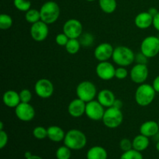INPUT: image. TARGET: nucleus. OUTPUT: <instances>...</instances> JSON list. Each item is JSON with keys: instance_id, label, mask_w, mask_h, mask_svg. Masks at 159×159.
Here are the masks:
<instances>
[{"instance_id": "1", "label": "nucleus", "mask_w": 159, "mask_h": 159, "mask_svg": "<svg viewBox=\"0 0 159 159\" xmlns=\"http://www.w3.org/2000/svg\"><path fill=\"white\" fill-rule=\"evenodd\" d=\"M64 144L71 150L79 151L84 148L87 144L85 134L79 129H71L65 134Z\"/></svg>"}, {"instance_id": "2", "label": "nucleus", "mask_w": 159, "mask_h": 159, "mask_svg": "<svg viewBox=\"0 0 159 159\" xmlns=\"http://www.w3.org/2000/svg\"><path fill=\"white\" fill-rule=\"evenodd\" d=\"M156 95L152 85L147 83L141 84L135 92V101L141 107H148L154 101Z\"/></svg>"}, {"instance_id": "3", "label": "nucleus", "mask_w": 159, "mask_h": 159, "mask_svg": "<svg viewBox=\"0 0 159 159\" xmlns=\"http://www.w3.org/2000/svg\"><path fill=\"white\" fill-rule=\"evenodd\" d=\"M112 59L119 66L127 67L135 61V54L128 47L118 46L113 50Z\"/></svg>"}, {"instance_id": "4", "label": "nucleus", "mask_w": 159, "mask_h": 159, "mask_svg": "<svg viewBox=\"0 0 159 159\" xmlns=\"http://www.w3.org/2000/svg\"><path fill=\"white\" fill-rule=\"evenodd\" d=\"M40 19L47 24L55 23L60 16V7L54 1H48L42 5L40 9Z\"/></svg>"}, {"instance_id": "5", "label": "nucleus", "mask_w": 159, "mask_h": 159, "mask_svg": "<svg viewBox=\"0 0 159 159\" xmlns=\"http://www.w3.org/2000/svg\"><path fill=\"white\" fill-rule=\"evenodd\" d=\"M124 120V115L120 109L114 107L107 108L102 117V123L107 127L115 129L121 125Z\"/></svg>"}, {"instance_id": "6", "label": "nucleus", "mask_w": 159, "mask_h": 159, "mask_svg": "<svg viewBox=\"0 0 159 159\" xmlns=\"http://www.w3.org/2000/svg\"><path fill=\"white\" fill-rule=\"evenodd\" d=\"M97 89L96 85L90 81L81 82L76 87L77 97L85 102L94 100L95 97L97 96Z\"/></svg>"}, {"instance_id": "7", "label": "nucleus", "mask_w": 159, "mask_h": 159, "mask_svg": "<svg viewBox=\"0 0 159 159\" xmlns=\"http://www.w3.org/2000/svg\"><path fill=\"white\" fill-rule=\"evenodd\" d=\"M141 52L148 58H152L159 53V37L148 36L142 40L141 43Z\"/></svg>"}, {"instance_id": "8", "label": "nucleus", "mask_w": 159, "mask_h": 159, "mask_svg": "<svg viewBox=\"0 0 159 159\" xmlns=\"http://www.w3.org/2000/svg\"><path fill=\"white\" fill-rule=\"evenodd\" d=\"M105 113V107L98 100H92L86 102L85 113L89 119L94 121L102 120Z\"/></svg>"}, {"instance_id": "9", "label": "nucleus", "mask_w": 159, "mask_h": 159, "mask_svg": "<svg viewBox=\"0 0 159 159\" xmlns=\"http://www.w3.org/2000/svg\"><path fill=\"white\" fill-rule=\"evenodd\" d=\"M54 91V85L48 79H40L34 85V92L41 99H48Z\"/></svg>"}, {"instance_id": "10", "label": "nucleus", "mask_w": 159, "mask_h": 159, "mask_svg": "<svg viewBox=\"0 0 159 159\" xmlns=\"http://www.w3.org/2000/svg\"><path fill=\"white\" fill-rule=\"evenodd\" d=\"M82 23L76 19H70L64 23L63 33L69 39H79L82 34Z\"/></svg>"}, {"instance_id": "11", "label": "nucleus", "mask_w": 159, "mask_h": 159, "mask_svg": "<svg viewBox=\"0 0 159 159\" xmlns=\"http://www.w3.org/2000/svg\"><path fill=\"white\" fill-rule=\"evenodd\" d=\"M30 36L37 42H41L46 40L49 34V28L48 24L43 22L42 20L37 22V23L31 24L30 27Z\"/></svg>"}, {"instance_id": "12", "label": "nucleus", "mask_w": 159, "mask_h": 159, "mask_svg": "<svg viewBox=\"0 0 159 159\" xmlns=\"http://www.w3.org/2000/svg\"><path fill=\"white\" fill-rule=\"evenodd\" d=\"M16 116L20 120L29 122L35 116V110L30 102H20L15 108Z\"/></svg>"}, {"instance_id": "13", "label": "nucleus", "mask_w": 159, "mask_h": 159, "mask_svg": "<svg viewBox=\"0 0 159 159\" xmlns=\"http://www.w3.org/2000/svg\"><path fill=\"white\" fill-rule=\"evenodd\" d=\"M116 68L112 63L107 61H99L96 65V73L98 77L103 81H109L115 78Z\"/></svg>"}, {"instance_id": "14", "label": "nucleus", "mask_w": 159, "mask_h": 159, "mask_svg": "<svg viewBox=\"0 0 159 159\" xmlns=\"http://www.w3.org/2000/svg\"><path fill=\"white\" fill-rule=\"evenodd\" d=\"M149 75L148 68L147 65H141V64H136L134 66L132 67L130 70V79L134 83L143 84L148 79Z\"/></svg>"}, {"instance_id": "15", "label": "nucleus", "mask_w": 159, "mask_h": 159, "mask_svg": "<svg viewBox=\"0 0 159 159\" xmlns=\"http://www.w3.org/2000/svg\"><path fill=\"white\" fill-rule=\"evenodd\" d=\"M113 47L110 43H99L94 51V56L99 61H107L112 58L113 54Z\"/></svg>"}, {"instance_id": "16", "label": "nucleus", "mask_w": 159, "mask_h": 159, "mask_svg": "<svg viewBox=\"0 0 159 159\" xmlns=\"http://www.w3.org/2000/svg\"><path fill=\"white\" fill-rule=\"evenodd\" d=\"M86 102L82 99L76 98L70 102L68 107V112L71 116L74 118H79L85 113Z\"/></svg>"}, {"instance_id": "17", "label": "nucleus", "mask_w": 159, "mask_h": 159, "mask_svg": "<svg viewBox=\"0 0 159 159\" xmlns=\"http://www.w3.org/2000/svg\"><path fill=\"white\" fill-rule=\"evenodd\" d=\"M154 17L148 12H142L136 16L134 19V24L138 28L145 30L153 26Z\"/></svg>"}, {"instance_id": "18", "label": "nucleus", "mask_w": 159, "mask_h": 159, "mask_svg": "<svg viewBox=\"0 0 159 159\" xmlns=\"http://www.w3.org/2000/svg\"><path fill=\"white\" fill-rule=\"evenodd\" d=\"M2 101L5 106L9 108H16L21 102L20 93L15 90H8L3 94Z\"/></svg>"}, {"instance_id": "19", "label": "nucleus", "mask_w": 159, "mask_h": 159, "mask_svg": "<svg viewBox=\"0 0 159 159\" xmlns=\"http://www.w3.org/2000/svg\"><path fill=\"white\" fill-rule=\"evenodd\" d=\"M97 100L105 108H109L113 106V103L116 100V97H115L114 93L111 90L102 89L98 93Z\"/></svg>"}, {"instance_id": "20", "label": "nucleus", "mask_w": 159, "mask_h": 159, "mask_svg": "<svg viewBox=\"0 0 159 159\" xmlns=\"http://www.w3.org/2000/svg\"><path fill=\"white\" fill-rule=\"evenodd\" d=\"M158 132H159L158 123L155 120L145 121L140 127V134L148 138H153Z\"/></svg>"}, {"instance_id": "21", "label": "nucleus", "mask_w": 159, "mask_h": 159, "mask_svg": "<svg viewBox=\"0 0 159 159\" xmlns=\"http://www.w3.org/2000/svg\"><path fill=\"white\" fill-rule=\"evenodd\" d=\"M65 131L58 126H51L48 127V138L53 142H61L65 137Z\"/></svg>"}, {"instance_id": "22", "label": "nucleus", "mask_w": 159, "mask_h": 159, "mask_svg": "<svg viewBox=\"0 0 159 159\" xmlns=\"http://www.w3.org/2000/svg\"><path fill=\"white\" fill-rule=\"evenodd\" d=\"M108 153L102 146H93L90 148L86 154L87 159H107Z\"/></svg>"}, {"instance_id": "23", "label": "nucleus", "mask_w": 159, "mask_h": 159, "mask_svg": "<svg viewBox=\"0 0 159 159\" xmlns=\"http://www.w3.org/2000/svg\"><path fill=\"white\" fill-rule=\"evenodd\" d=\"M132 144H133L134 149L140 152H142L149 147L150 141H149V138L140 134L139 135H137L134 138L132 141Z\"/></svg>"}, {"instance_id": "24", "label": "nucleus", "mask_w": 159, "mask_h": 159, "mask_svg": "<svg viewBox=\"0 0 159 159\" xmlns=\"http://www.w3.org/2000/svg\"><path fill=\"white\" fill-rule=\"evenodd\" d=\"M99 5L102 12L107 14L113 13L117 6L116 0H99Z\"/></svg>"}, {"instance_id": "25", "label": "nucleus", "mask_w": 159, "mask_h": 159, "mask_svg": "<svg viewBox=\"0 0 159 159\" xmlns=\"http://www.w3.org/2000/svg\"><path fill=\"white\" fill-rule=\"evenodd\" d=\"M81 46L82 45L79 39H69L65 48L68 54H75L79 51Z\"/></svg>"}, {"instance_id": "26", "label": "nucleus", "mask_w": 159, "mask_h": 159, "mask_svg": "<svg viewBox=\"0 0 159 159\" xmlns=\"http://www.w3.org/2000/svg\"><path fill=\"white\" fill-rule=\"evenodd\" d=\"M25 19L26 22L29 23L34 24L37 22L41 20L40 19V10H37L36 9H30L28 11H26L25 14Z\"/></svg>"}, {"instance_id": "27", "label": "nucleus", "mask_w": 159, "mask_h": 159, "mask_svg": "<svg viewBox=\"0 0 159 159\" xmlns=\"http://www.w3.org/2000/svg\"><path fill=\"white\" fill-rule=\"evenodd\" d=\"M69 148L66 145L59 147L55 152V156L57 159H70L71 156V152Z\"/></svg>"}, {"instance_id": "28", "label": "nucleus", "mask_w": 159, "mask_h": 159, "mask_svg": "<svg viewBox=\"0 0 159 159\" xmlns=\"http://www.w3.org/2000/svg\"><path fill=\"white\" fill-rule=\"evenodd\" d=\"M13 20L12 18L8 14L2 13L0 15V29L6 30L12 26Z\"/></svg>"}, {"instance_id": "29", "label": "nucleus", "mask_w": 159, "mask_h": 159, "mask_svg": "<svg viewBox=\"0 0 159 159\" xmlns=\"http://www.w3.org/2000/svg\"><path fill=\"white\" fill-rule=\"evenodd\" d=\"M14 6L21 12H26L31 9V2L30 0H14Z\"/></svg>"}, {"instance_id": "30", "label": "nucleus", "mask_w": 159, "mask_h": 159, "mask_svg": "<svg viewBox=\"0 0 159 159\" xmlns=\"http://www.w3.org/2000/svg\"><path fill=\"white\" fill-rule=\"evenodd\" d=\"M120 159H144V158L141 152L133 148L127 152H124Z\"/></svg>"}, {"instance_id": "31", "label": "nucleus", "mask_w": 159, "mask_h": 159, "mask_svg": "<svg viewBox=\"0 0 159 159\" xmlns=\"http://www.w3.org/2000/svg\"><path fill=\"white\" fill-rule=\"evenodd\" d=\"M79 40L82 46L90 47L94 42V37L90 33H85V34H82L80 36Z\"/></svg>"}, {"instance_id": "32", "label": "nucleus", "mask_w": 159, "mask_h": 159, "mask_svg": "<svg viewBox=\"0 0 159 159\" xmlns=\"http://www.w3.org/2000/svg\"><path fill=\"white\" fill-rule=\"evenodd\" d=\"M33 135L36 139H44V138H48V128H45L42 126L34 127V130H33Z\"/></svg>"}, {"instance_id": "33", "label": "nucleus", "mask_w": 159, "mask_h": 159, "mask_svg": "<svg viewBox=\"0 0 159 159\" xmlns=\"http://www.w3.org/2000/svg\"><path fill=\"white\" fill-rule=\"evenodd\" d=\"M19 93L21 102H30L32 99V93L27 89H22Z\"/></svg>"}, {"instance_id": "34", "label": "nucleus", "mask_w": 159, "mask_h": 159, "mask_svg": "<svg viewBox=\"0 0 159 159\" xmlns=\"http://www.w3.org/2000/svg\"><path fill=\"white\" fill-rule=\"evenodd\" d=\"M120 148L124 152L131 150V149H133L132 141H130L128 138H123L120 142Z\"/></svg>"}, {"instance_id": "35", "label": "nucleus", "mask_w": 159, "mask_h": 159, "mask_svg": "<svg viewBox=\"0 0 159 159\" xmlns=\"http://www.w3.org/2000/svg\"><path fill=\"white\" fill-rule=\"evenodd\" d=\"M128 75V71L126 69L125 67H118L117 68H116V71H115V78H116L117 79L120 80H122V79H126Z\"/></svg>"}, {"instance_id": "36", "label": "nucleus", "mask_w": 159, "mask_h": 159, "mask_svg": "<svg viewBox=\"0 0 159 159\" xmlns=\"http://www.w3.org/2000/svg\"><path fill=\"white\" fill-rule=\"evenodd\" d=\"M69 38L68 37V36L65 34V33H60V34H57L55 37V41L57 43V45L59 46H64L65 47V45L68 43Z\"/></svg>"}, {"instance_id": "37", "label": "nucleus", "mask_w": 159, "mask_h": 159, "mask_svg": "<svg viewBox=\"0 0 159 159\" xmlns=\"http://www.w3.org/2000/svg\"><path fill=\"white\" fill-rule=\"evenodd\" d=\"M9 137L7 133L4 130H0V148L3 149L8 144Z\"/></svg>"}, {"instance_id": "38", "label": "nucleus", "mask_w": 159, "mask_h": 159, "mask_svg": "<svg viewBox=\"0 0 159 159\" xmlns=\"http://www.w3.org/2000/svg\"><path fill=\"white\" fill-rule=\"evenodd\" d=\"M148 59V57L144 55L142 52H139L138 54H135V61L137 64H141V65H147Z\"/></svg>"}, {"instance_id": "39", "label": "nucleus", "mask_w": 159, "mask_h": 159, "mask_svg": "<svg viewBox=\"0 0 159 159\" xmlns=\"http://www.w3.org/2000/svg\"><path fill=\"white\" fill-rule=\"evenodd\" d=\"M152 86L155 89V92L159 93V75L155 78V79L153 80V82H152Z\"/></svg>"}, {"instance_id": "40", "label": "nucleus", "mask_w": 159, "mask_h": 159, "mask_svg": "<svg viewBox=\"0 0 159 159\" xmlns=\"http://www.w3.org/2000/svg\"><path fill=\"white\" fill-rule=\"evenodd\" d=\"M153 26L155 28V30H157L159 32V12H158V14L154 17Z\"/></svg>"}, {"instance_id": "41", "label": "nucleus", "mask_w": 159, "mask_h": 159, "mask_svg": "<svg viewBox=\"0 0 159 159\" xmlns=\"http://www.w3.org/2000/svg\"><path fill=\"white\" fill-rule=\"evenodd\" d=\"M123 105H124V103H123V102L120 100V99H116V100H115V102H114V103H113V107H116V108H118V109H120V110H121V109H122V107H123Z\"/></svg>"}, {"instance_id": "42", "label": "nucleus", "mask_w": 159, "mask_h": 159, "mask_svg": "<svg viewBox=\"0 0 159 159\" xmlns=\"http://www.w3.org/2000/svg\"><path fill=\"white\" fill-rule=\"evenodd\" d=\"M148 12L149 13H150L151 15L152 16L155 17V16H156L157 14H158V12H159V11L157 9H155V8L152 7V8H150V9H148Z\"/></svg>"}, {"instance_id": "43", "label": "nucleus", "mask_w": 159, "mask_h": 159, "mask_svg": "<svg viewBox=\"0 0 159 159\" xmlns=\"http://www.w3.org/2000/svg\"><path fill=\"white\" fill-rule=\"evenodd\" d=\"M26 159H43V158H42L41 157L38 156V155H32L30 157V158H26Z\"/></svg>"}, {"instance_id": "44", "label": "nucleus", "mask_w": 159, "mask_h": 159, "mask_svg": "<svg viewBox=\"0 0 159 159\" xmlns=\"http://www.w3.org/2000/svg\"><path fill=\"white\" fill-rule=\"evenodd\" d=\"M31 155H32V153H31L30 152H25V154H24V157H25V158H26V159L30 158Z\"/></svg>"}, {"instance_id": "45", "label": "nucleus", "mask_w": 159, "mask_h": 159, "mask_svg": "<svg viewBox=\"0 0 159 159\" xmlns=\"http://www.w3.org/2000/svg\"><path fill=\"white\" fill-rule=\"evenodd\" d=\"M155 148H156V150L159 152V141L156 142V144H155Z\"/></svg>"}, {"instance_id": "46", "label": "nucleus", "mask_w": 159, "mask_h": 159, "mask_svg": "<svg viewBox=\"0 0 159 159\" xmlns=\"http://www.w3.org/2000/svg\"><path fill=\"white\" fill-rule=\"evenodd\" d=\"M0 130H3V122H0Z\"/></svg>"}, {"instance_id": "47", "label": "nucleus", "mask_w": 159, "mask_h": 159, "mask_svg": "<svg viewBox=\"0 0 159 159\" xmlns=\"http://www.w3.org/2000/svg\"><path fill=\"white\" fill-rule=\"evenodd\" d=\"M86 1H88V2H93V1H95V0H86Z\"/></svg>"}, {"instance_id": "48", "label": "nucleus", "mask_w": 159, "mask_h": 159, "mask_svg": "<svg viewBox=\"0 0 159 159\" xmlns=\"http://www.w3.org/2000/svg\"><path fill=\"white\" fill-rule=\"evenodd\" d=\"M158 126H159V119H158Z\"/></svg>"}]
</instances>
